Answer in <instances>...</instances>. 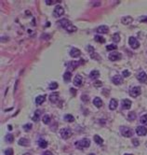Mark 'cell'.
<instances>
[{
  "mask_svg": "<svg viewBox=\"0 0 147 155\" xmlns=\"http://www.w3.org/2000/svg\"><path fill=\"white\" fill-rule=\"evenodd\" d=\"M59 24L62 28H64L66 31H68V32H76L77 30V28L75 25H73L72 22H70L69 20H67V19H62V20H60L59 21Z\"/></svg>",
  "mask_w": 147,
  "mask_h": 155,
  "instance_id": "obj_1",
  "label": "cell"
},
{
  "mask_svg": "<svg viewBox=\"0 0 147 155\" xmlns=\"http://www.w3.org/2000/svg\"><path fill=\"white\" fill-rule=\"evenodd\" d=\"M75 145H76V147L77 149L82 150V149H84V148L90 147V139H88V138H83V139H81L79 141H76V142L75 143Z\"/></svg>",
  "mask_w": 147,
  "mask_h": 155,
  "instance_id": "obj_2",
  "label": "cell"
},
{
  "mask_svg": "<svg viewBox=\"0 0 147 155\" xmlns=\"http://www.w3.org/2000/svg\"><path fill=\"white\" fill-rule=\"evenodd\" d=\"M119 130H120L121 134H122L123 136H125V137H130V136L133 135V131H132V129H130V128H128V127H127V126H121Z\"/></svg>",
  "mask_w": 147,
  "mask_h": 155,
  "instance_id": "obj_3",
  "label": "cell"
},
{
  "mask_svg": "<svg viewBox=\"0 0 147 155\" xmlns=\"http://www.w3.org/2000/svg\"><path fill=\"white\" fill-rule=\"evenodd\" d=\"M63 14H64V9L62 6H60V5L56 6L55 9H54V10H53V16L59 18L61 16H62Z\"/></svg>",
  "mask_w": 147,
  "mask_h": 155,
  "instance_id": "obj_4",
  "label": "cell"
},
{
  "mask_svg": "<svg viewBox=\"0 0 147 155\" xmlns=\"http://www.w3.org/2000/svg\"><path fill=\"white\" fill-rule=\"evenodd\" d=\"M60 134H61V136L63 139H68L72 135V131L69 128H62V129H61Z\"/></svg>",
  "mask_w": 147,
  "mask_h": 155,
  "instance_id": "obj_5",
  "label": "cell"
},
{
  "mask_svg": "<svg viewBox=\"0 0 147 155\" xmlns=\"http://www.w3.org/2000/svg\"><path fill=\"white\" fill-rule=\"evenodd\" d=\"M141 93H142V90H141V87H139V86L133 87V88L130 90V92H129L130 95L132 97H134V98H136L137 96H139L141 94Z\"/></svg>",
  "mask_w": 147,
  "mask_h": 155,
  "instance_id": "obj_6",
  "label": "cell"
},
{
  "mask_svg": "<svg viewBox=\"0 0 147 155\" xmlns=\"http://www.w3.org/2000/svg\"><path fill=\"white\" fill-rule=\"evenodd\" d=\"M128 43H129V46H130L132 49H137V48H139V46H140L139 41L136 39L134 36H130V37L128 38Z\"/></svg>",
  "mask_w": 147,
  "mask_h": 155,
  "instance_id": "obj_7",
  "label": "cell"
},
{
  "mask_svg": "<svg viewBox=\"0 0 147 155\" xmlns=\"http://www.w3.org/2000/svg\"><path fill=\"white\" fill-rule=\"evenodd\" d=\"M136 134H137L138 135H141V136L145 135L147 134L146 127H144V126H138V127L136 128Z\"/></svg>",
  "mask_w": 147,
  "mask_h": 155,
  "instance_id": "obj_8",
  "label": "cell"
},
{
  "mask_svg": "<svg viewBox=\"0 0 147 155\" xmlns=\"http://www.w3.org/2000/svg\"><path fill=\"white\" fill-rule=\"evenodd\" d=\"M108 57H109V59L111 61H116V60L121 59V54L119 52H112Z\"/></svg>",
  "mask_w": 147,
  "mask_h": 155,
  "instance_id": "obj_9",
  "label": "cell"
},
{
  "mask_svg": "<svg viewBox=\"0 0 147 155\" xmlns=\"http://www.w3.org/2000/svg\"><path fill=\"white\" fill-rule=\"evenodd\" d=\"M70 55L72 56L73 58H77V57H79L81 55V52L76 48H72L71 51H70Z\"/></svg>",
  "mask_w": 147,
  "mask_h": 155,
  "instance_id": "obj_10",
  "label": "cell"
},
{
  "mask_svg": "<svg viewBox=\"0 0 147 155\" xmlns=\"http://www.w3.org/2000/svg\"><path fill=\"white\" fill-rule=\"evenodd\" d=\"M82 83H83V78H82V76L76 75L75 77V78H74V84H75V86L79 87V86L82 85Z\"/></svg>",
  "mask_w": 147,
  "mask_h": 155,
  "instance_id": "obj_11",
  "label": "cell"
},
{
  "mask_svg": "<svg viewBox=\"0 0 147 155\" xmlns=\"http://www.w3.org/2000/svg\"><path fill=\"white\" fill-rule=\"evenodd\" d=\"M96 32L99 34H107L109 32V28L106 25H102V26H99L96 29Z\"/></svg>",
  "mask_w": 147,
  "mask_h": 155,
  "instance_id": "obj_12",
  "label": "cell"
},
{
  "mask_svg": "<svg viewBox=\"0 0 147 155\" xmlns=\"http://www.w3.org/2000/svg\"><path fill=\"white\" fill-rule=\"evenodd\" d=\"M137 78L141 81V82H145L147 80V74L144 71H142L140 72L138 75H137Z\"/></svg>",
  "mask_w": 147,
  "mask_h": 155,
  "instance_id": "obj_13",
  "label": "cell"
},
{
  "mask_svg": "<svg viewBox=\"0 0 147 155\" xmlns=\"http://www.w3.org/2000/svg\"><path fill=\"white\" fill-rule=\"evenodd\" d=\"M112 81H113L114 84L119 85V84H121V83L123 82V78H122L121 76H119V75H115V76H114L113 78H112Z\"/></svg>",
  "mask_w": 147,
  "mask_h": 155,
  "instance_id": "obj_14",
  "label": "cell"
},
{
  "mask_svg": "<svg viewBox=\"0 0 147 155\" xmlns=\"http://www.w3.org/2000/svg\"><path fill=\"white\" fill-rule=\"evenodd\" d=\"M80 63L79 62H76V61H72V62H69L67 63V67L69 69H72V70H74V69H76L77 67H79Z\"/></svg>",
  "mask_w": 147,
  "mask_h": 155,
  "instance_id": "obj_15",
  "label": "cell"
},
{
  "mask_svg": "<svg viewBox=\"0 0 147 155\" xmlns=\"http://www.w3.org/2000/svg\"><path fill=\"white\" fill-rule=\"evenodd\" d=\"M131 101L129 99H124L122 100V107L125 109H129L131 108Z\"/></svg>",
  "mask_w": 147,
  "mask_h": 155,
  "instance_id": "obj_16",
  "label": "cell"
},
{
  "mask_svg": "<svg viewBox=\"0 0 147 155\" xmlns=\"http://www.w3.org/2000/svg\"><path fill=\"white\" fill-rule=\"evenodd\" d=\"M117 106H118L117 100L114 99V98H113V99H111V101H110V104H109V108H110L111 110H114V109H116Z\"/></svg>",
  "mask_w": 147,
  "mask_h": 155,
  "instance_id": "obj_17",
  "label": "cell"
},
{
  "mask_svg": "<svg viewBox=\"0 0 147 155\" xmlns=\"http://www.w3.org/2000/svg\"><path fill=\"white\" fill-rule=\"evenodd\" d=\"M58 99H59V93H51L49 95V101L51 103H53V104L57 103Z\"/></svg>",
  "mask_w": 147,
  "mask_h": 155,
  "instance_id": "obj_18",
  "label": "cell"
},
{
  "mask_svg": "<svg viewBox=\"0 0 147 155\" xmlns=\"http://www.w3.org/2000/svg\"><path fill=\"white\" fill-rule=\"evenodd\" d=\"M132 21H133V19L130 16H126V17L121 19V22H122L123 24H129V23L132 22Z\"/></svg>",
  "mask_w": 147,
  "mask_h": 155,
  "instance_id": "obj_19",
  "label": "cell"
},
{
  "mask_svg": "<svg viewBox=\"0 0 147 155\" xmlns=\"http://www.w3.org/2000/svg\"><path fill=\"white\" fill-rule=\"evenodd\" d=\"M100 77V72L98 70H92L90 74V78L91 79H96Z\"/></svg>",
  "mask_w": 147,
  "mask_h": 155,
  "instance_id": "obj_20",
  "label": "cell"
},
{
  "mask_svg": "<svg viewBox=\"0 0 147 155\" xmlns=\"http://www.w3.org/2000/svg\"><path fill=\"white\" fill-rule=\"evenodd\" d=\"M93 104H94L95 107H97V108H101V107L102 106V101L100 97H95V98L93 99Z\"/></svg>",
  "mask_w": 147,
  "mask_h": 155,
  "instance_id": "obj_21",
  "label": "cell"
},
{
  "mask_svg": "<svg viewBox=\"0 0 147 155\" xmlns=\"http://www.w3.org/2000/svg\"><path fill=\"white\" fill-rule=\"evenodd\" d=\"M45 100H46V95H38L35 98V104L36 105H41L42 103H44Z\"/></svg>",
  "mask_w": 147,
  "mask_h": 155,
  "instance_id": "obj_22",
  "label": "cell"
},
{
  "mask_svg": "<svg viewBox=\"0 0 147 155\" xmlns=\"http://www.w3.org/2000/svg\"><path fill=\"white\" fill-rule=\"evenodd\" d=\"M18 144L20 145V146H24V147H25V146H28V145H29V141H28L27 138L23 137V138H20V139H19Z\"/></svg>",
  "mask_w": 147,
  "mask_h": 155,
  "instance_id": "obj_23",
  "label": "cell"
},
{
  "mask_svg": "<svg viewBox=\"0 0 147 155\" xmlns=\"http://www.w3.org/2000/svg\"><path fill=\"white\" fill-rule=\"evenodd\" d=\"M71 78H72V73H71L70 71H66V72L63 74V79H64V81H66V82H69V81L71 80Z\"/></svg>",
  "mask_w": 147,
  "mask_h": 155,
  "instance_id": "obj_24",
  "label": "cell"
},
{
  "mask_svg": "<svg viewBox=\"0 0 147 155\" xmlns=\"http://www.w3.org/2000/svg\"><path fill=\"white\" fill-rule=\"evenodd\" d=\"M38 146L42 149H46L47 147V141H46L45 139H39L38 140Z\"/></svg>",
  "mask_w": 147,
  "mask_h": 155,
  "instance_id": "obj_25",
  "label": "cell"
},
{
  "mask_svg": "<svg viewBox=\"0 0 147 155\" xmlns=\"http://www.w3.org/2000/svg\"><path fill=\"white\" fill-rule=\"evenodd\" d=\"M93 138H94V141H95L98 145H102V143H103V139H102L101 136H99L98 134H95Z\"/></svg>",
  "mask_w": 147,
  "mask_h": 155,
  "instance_id": "obj_26",
  "label": "cell"
},
{
  "mask_svg": "<svg viewBox=\"0 0 147 155\" xmlns=\"http://www.w3.org/2000/svg\"><path fill=\"white\" fill-rule=\"evenodd\" d=\"M40 115H41V111L40 110H36L34 112V115L33 117V121L34 122H38L39 121V118H40Z\"/></svg>",
  "mask_w": 147,
  "mask_h": 155,
  "instance_id": "obj_27",
  "label": "cell"
},
{
  "mask_svg": "<svg viewBox=\"0 0 147 155\" xmlns=\"http://www.w3.org/2000/svg\"><path fill=\"white\" fill-rule=\"evenodd\" d=\"M5 139H6V141L8 143H11V142H13V140H14V136L12 135V134H8L5 136Z\"/></svg>",
  "mask_w": 147,
  "mask_h": 155,
  "instance_id": "obj_28",
  "label": "cell"
},
{
  "mask_svg": "<svg viewBox=\"0 0 147 155\" xmlns=\"http://www.w3.org/2000/svg\"><path fill=\"white\" fill-rule=\"evenodd\" d=\"M64 121H66L68 122H73L75 121V118L71 115V114H66L65 116H64Z\"/></svg>",
  "mask_w": 147,
  "mask_h": 155,
  "instance_id": "obj_29",
  "label": "cell"
},
{
  "mask_svg": "<svg viewBox=\"0 0 147 155\" xmlns=\"http://www.w3.org/2000/svg\"><path fill=\"white\" fill-rule=\"evenodd\" d=\"M106 50L109 51V52H114V51L117 50V46L115 44H110L108 46H106Z\"/></svg>",
  "mask_w": 147,
  "mask_h": 155,
  "instance_id": "obj_30",
  "label": "cell"
},
{
  "mask_svg": "<svg viewBox=\"0 0 147 155\" xmlns=\"http://www.w3.org/2000/svg\"><path fill=\"white\" fill-rule=\"evenodd\" d=\"M94 39H95V41L100 42V43H104V42H105V39H104L102 36H98V35L94 36Z\"/></svg>",
  "mask_w": 147,
  "mask_h": 155,
  "instance_id": "obj_31",
  "label": "cell"
},
{
  "mask_svg": "<svg viewBox=\"0 0 147 155\" xmlns=\"http://www.w3.org/2000/svg\"><path fill=\"white\" fill-rule=\"evenodd\" d=\"M50 120H51V119H50V116L47 115V114L45 115V116L43 117V119H42V121H43V122H44L45 124H48V123L50 122Z\"/></svg>",
  "mask_w": 147,
  "mask_h": 155,
  "instance_id": "obj_32",
  "label": "cell"
},
{
  "mask_svg": "<svg viewBox=\"0 0 147 155\" xmlns=\"http://www.w3.org/2000/svg\"><path fill=\"white\" fill-rule=\"evenodd\" d=\"M140 122H142V124H144V125H147V114L142 115V116L140 118Z\"/></svg>",
  "mask_w": 147,
  "mask_h": 155,
  "instance_id": "obj_33",
  "label": "cell"
},
{
  "mask_svg": "<svg viewBox=\"0 0 147 155\" xmlns=\"http://www.w3.org/2000/svg\"><path fill=\"white\" fill-rule=\"evenodd\" d=\"M135 119H136L135 112L130 111V112L128 113V120H129V121H133V120H135Z\"/></svg>",
  "mask_w": 147,
  "mask_h": 155,
  "instance_id": "obj_34",
  "label": "cell"
},
{
  "mask_svg": "<svg viewBox=\"0 0 147 155\" xmlns=\"http://www.w3.org/2000/svg\"><path fill=\"white\" fill-rule=\"evenodd\" d=\"M120 40V36H119V34L115 33L113 35V41L114 42H119Z\"/></svg>",
  "mask_w": 147,
  "mask_h": 155,
  "instance_id": "obj_35",
  "label": "cell"
},
{
  "mask_svg": "<svg viewBox=\"0 0 147 155\" xmlns=\"http://www.w3.org/2000/svg\"><path fill=\"white\" fill-rule=\"evenodd\" d=\"M58 88V83L55 82V81H53V82H51L50 84H49V86H48V89L49 90H55V89Z\"/></svg>",
  "mask_w": 147,
  "mask_h": 155,
  "instance_id": "obj_36",
  "label": "cell"
},
{
  "mask_svg": "<svg viewBox=\"0 0 147 155\" xmlns=\"http://www.w3.org/2000/svg\"><path fill=\"white\" fill-rule=\"evenodd\" d=\"M5 155H13V150L9 148L5 150Z\"/></svg>",
  "mask_w": 147,
  "mask_h": 155,
  "instance_id": "obj_37",
  "label": "cell"
},
{
  "mask_svg": "<svg viewBox=\"0 0 147 155\" xmlns=\"http://www.w3.org/2000/svg\"><path fill=\"white\" fill-rule=\"evenodd\" d=\"M23 129H24L25 131H30V130L32 129V124H31V123H28V124H25V125L23 126Z\"/></svg>",
  "mask_w": 147,
  "mask_h": 155,
  "instance_id": "obj_38",
  "label": "cell"
},
{
  "mask_svg": "<svg viewBox=\"0 0 147 155\" xmlns=\"http://www.w3.org/2000/svg\"><path fill=\"white\" fill-rule=\"evenodd\" d=\"M130 75V73H129V71L128 70H124L123 72H122V76L124 78H127V77H128Z\"/></svg>",
  "mask_w": 147,
  "mask_h": 155,
  "instance_id": "obj_39",
  "label": "cell"
},
{
  "mask_svg": "<svg viewBox=\"0 0 147 155\" xmlns=\"http://www.w3.org/2000/svg\"><path fill=\"white\" fill-rule=\"evenodd\" d=\"M102 85V82L100 80H97V81H94V86L95 87H100Z\"/></svg>",
  "mask_w": 147,
  "mask_h": 155,
  "instance_id": "obj_40",
  "label": "cell"
},
{
  "mask_svg": "<svg viewBox=\"0 0 147 155\" xmlns=\"http://www.w3.org/2000/svg\"><path fill=\"white\" fill-rule=\"evenodd\" d=\"M81 99L83 100L84 102H88L90 98H89V96H88V95H86V94H82V96H81Z\"/></svg>",
  "mask_w": 147,
  "mask_h": 155,
  "instance_id": "obj_41",
  "label": "cell"
},
{
  "mask_svg": "<svg viewBox=\"0 0 147 155\" xmlns=\"http://www.w3.org/2000/svg\"><path fill=\"white\" fill-rule=\"evenodd\" d=\"M132 143H133L134 146H139V144H140V143H139V140H138L137 138H134V139L132 140Z\"/></svg>",
  "mask_w": 147,
  "mask_h": 155,
  "instance_id": "obj_42",
  "label": "cell"
},
{
  "mask_svg": "<svg viewBox=\"0 0 147 155\" xmlns=\"http://www.w3.org/2000/svg\"><path fill=\"white\" fill-rule=\"evenodd\" d=\"M70 93H73V95H74V96H75V95H76V90H75L74 88H71V89H70Z\"/></svg>",
  "mask_w": 147,
  "mask_h": 155,
  "instance_id": "obj_43",
  "label": "cell"
},
{
  "mask_svg": "<svg viewBox=\"0 0 147 155\" xmlns=\"http://www.w3.org/2000/svg\"><path fill=\"white\" fill-rule=\"evenodd\" d=\"M54 3H56V1H46V4L47 5H52Z\"/></svg>",
  "mask_w": 147,
  "mask_h": 155,
  "instance_id": "obj_44",
  "label": "cell"
},
{
  "mask_svg": "<svg viewBox=\"0 0 147 155\" xmlns=\"http://www.w3.org/2000/svg\"><path fill=\"white\" fill-rule=\"evenodd\" d=\"M43 155H53V153H52L51 151H48V150H47V151H45V152L43 153Z\"/></svg>",
  "mask_w": 147,
  "mask_h": 155,
  "instance_id": "obj_45",
  "label": "cell"
},
{
  "mask_svg": "<svg viewBox=\"0 0 147 155\" xmlns=\"http://www.w3.org/2000/svg\"><path fill=\"white\" fill-rule=\"evenodd\" d=\"M142 22H147V17H146V18H144V19L142 20Z\"/></svg>",
  "mask_w": 147,
  "mask_h": 155,
  "instance_id": "obj_46",
  "label": "cell"
},
{
  "mask_svg": "<svg viewBox=\"0 0 147 155\" xmlns=\"http://www.w3.org/2000/svg\"><path fill=\"white\" fill-rule=\"evenodd\" d=\"M11 125H9V130H11Z\"/></svg>",
  "mask_w": 147,
  "mask_h": 155,
  "instance_id": "obj_47",
  "label": "cell"
},
{
  "mask_svg": "<svg viewBox=\"0 0 147 155\" xmlns=\"http://www.w3.org/2000/svg\"><path fill=\"white\" fill-rule=\"evenodd\" d=\"M89 155H95V154H94V153H90Z\"/></svg>",
  "mask_w": 147,
  "mask_h": 155,
  "instance_id": "obj_48",
  "label": "cell"
},
{
  "mask_svg": "<svg viewBox=\"0 0 147 155\" xmlns=\"http://www.w3.org/2000/svg\"><path fill=\"white\" fill-rule=\"evenodd\" d=\"M124 155H132V154H128V153H126V154H124Z\"/></svg>",
  "mask_w": 147,
  "mask_h": 155,
  "instance_id": "obj_49",
  "label": "cell"
}]
</instances>
